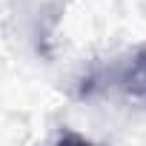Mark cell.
Returning <instances> with one entry per match:
<instances>
[{
  "label": "cell",
  "instance_id": "obj_2",
  "mask_svg": "<svg viewBox=\"0 0 146 146\" xmlns=\"http://www.w3.org/2000/svg\"><path fill=\"white\" fill-rule=\"evenodd\" d=\"M54 146H95V143L86 140V137H80V135H75V132H66V135H60L54 140Z\"/></svg>",
  "mask_w": 146,
  "mask_h": 146
},
{
  "label": "cell",
  "instance_id": "obj_1",
  "mask_svg": "<svg viewBox=\"0 0 146 146\" xmlns=\"http://www.w3.org/2000/svg\"><path fill=\"white\" fill-rule=\"evenodd\" d=\"M103 86L120 89L126 98L146 103V43L137 46L126 60H120V63L112 66L109 72H95V75L83 78V83H80V98H89V95H95V92L103 89Z\"/></svg>",
  "mask_w": 146,
  "mask_h": 146
}]
</instances>
